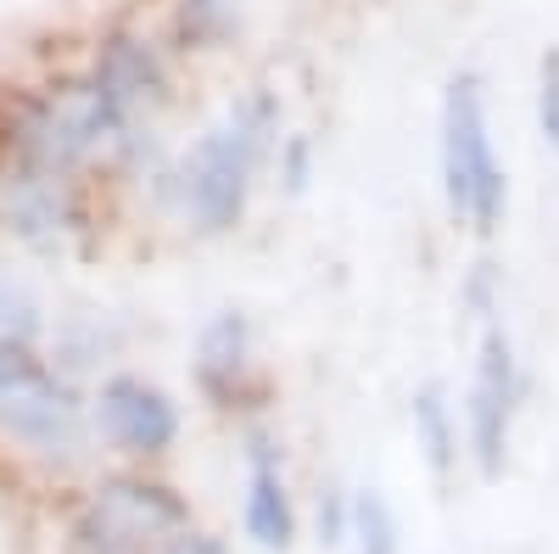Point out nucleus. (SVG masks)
<instances>
[{
	"label": "nucleus",
	"mask_w": 559,
	"mask_h": 554,
	"mask_svg": "<svg viewBox=\"0 0 559 554\" xmlns=\"http://www.w3.org/2000/svg\"><path fill=\"white\" fill-rule=\"evenodd\" d=\"M280 134H286L280 96L269 84H252L247 96H236L224 107V118H213L197 141L168 163L157 191L174 208V219L202 241L236 236L252 213L258 179L269 174Z\"/></svg>",
	"instance_id": "obj_1"
},
{
	"label": "nucleus",
	"mask_w": 559,
	"mask_h": 554,
	"mask_svg": "<svg viewBox=\"0 0 559 554\" xmlns=\"http://www.w3.org/2000/svg\"><path fill=\"white\" fill-rule=\"evenodd\" d=\"M437 168H442V202L453 224L471 236L492 241L509 213V174L492 146V118H487V84L476 68H459L442 84L437 107Z\"/></svg>",
	"instance_id": "obj_2"
},
{
	"label": "nucleus",
	"mask_w": 559,
	"mask_h": 554,
	"mask_svg": "<svg viewBox=\"0 0 559 554\" xmlns=\"http://www.w3.org/2000/svg\"><path fill=\"white\" fill-rule=\"evenodd\" d=\"M185 532H197L191 504L157 476H107L73 527L79 554H168Z\"/></svg>",
	"instance_id": "obj_3"
},
{
	"label": "nucleus",
	"mask_w": 559,
	"mask_h": 554,
	"mask_svg": "<svg viewBox=\"0 0 559 554\" xmlns=\"http://www.w3.org/2000/svg\"><path fill=\"white\" fill-rule=\"evenodd\" d=\"M526 403V369L515 358V337L492 314L481 319V342H476V376L471 398H464V448L481 482H498L509 465V443H515V421Z\"/></svg>",
	"instance_id": "obj_4"
},
{
	"label": "nucleus",
	"mask_w": 559,
	"mask_h": 554,
	"mask_svg": "<svg viewBox=\"0 0 559 554\" xmlns=\"http://www.w3.org/2000/svg\"><path fill=\"white\" fill-rule=\"evenodd\" d=\"M0 432H12L45 459L84 453V403L51 364L34 358V347H17L0 364Z\"/></svg>",
	"instance_id": "obj_5"
},
{
	"label": "nucleus",
	"mask_w": 559,
	"mask_h": 554,
	"mask_svg": "<svg viewBox=\"0 0 559 554\" xmlns=\"http://www.w3.org/2000/svg\"><path fill=\"white\" fill-rule=\"evenodd\" d=\"M96 79L102 96L134 123V129H152L168 107H174V62H168V45L146 28H107L96 57L84 68Z\"/></svg>",
	"instance_id": "obj_6"
},
{
	"label": "nucleus",
	"mask_w": 559,
	"mask_h": 554,
	"mask_svg": "<svg viewBox=\"0 0 559 554\" xmlns=\"http://www.w3.org/2000/svg\"><path fill=\"white\" fill-rule=\"evenodd\" d=\"M197 392L218 414H241L263 398V369H258V331L241 308H218L197 331V358H191Z\"/></svg>",
	"instance_id": "obj_7"
},
{
	"label": "nucleus",
	"mask_w": 559,
	"mask_h": 554,
	"mask_svg": "<svg viewBox=\"0 0 559 554\" xmlns=\"http://www.w3.org/2000/svg\"><path fill=\"white\" fill-rule=\"evenodd\" d=\"M96 426L129 459H163V453H174V443L185 432V414L146 376H107L96 392Z\"/></svg>",
	"instance_id": "obj_8"
},
{
	"label": "nucleus",
	"mask_w": 559,
	"mask_h": 554,
	"mask_svg": "<svg viewBox=\"0 0 559 554\" xmlns=\"http://www.w3.org/2000/svg\"><path fill=\"white\" fill-rule=\"evenodd\" d=\"M241 527L263 554H286L297 543V498L286 487V459L263 426H247V498Z\"/></svg>",
	"instance_id": "obj_9"
},
{
	"label": "nucleus",
	"mask_w": 559,
	"mask_h": 554,
	"mask_svg": "<svg viewBox=\"0 0 559 554\" xmlns=\"http://www.w3.org/2000/svg\"><path fill=\"white\" fill-rule=\"evenodd\" d=\"M408 426H414V448L426 453V471L437 482H453L459 459L471 448H464V426H459V409L448 403V387H437V381L419 387L408 403Z\"/></svg>",
	"instance_id": "obj_10"
},
{
	"label": "nucleus",
	"mask_w": 559,
	"mask_h": 554,
	"mask_svg": "<svg viewBox=\"0 0 559 554\" xmlns=\"http://www.w3.org/2000/svg\"><path fill=\"white\" fill-rule=\"evenodd\" d=\"M241 34V7L236 0H174L168 7V39L185 57H213L229 51Z\"/></svg>",
	"instance_id": "obj_11"
},
{
	"label": "nucleus",
	"mask_w": 559,
	"mask_h": 554,
	"mask_svg": "<svg viewBox=\"0 0 559 554\" xmlns=\"http://www.w3.org/2000/svg\"><path fill=\"white\" fill-rule=\"evenodd\" d=\"M269 174H274V185L286 197H308V185H313V174H319V146H313V134L308 129H286L274 141V157H269Z\"/></svg>",
	"instance_id": "obj_12"
},
{
	"label": "nucleus",
	"mask_w": 559,
	"mask_h": 554,
	"mask_svg": "<svg viewBox=\"0 0 559 554\" xmlns=\"http://www.w3.org/2000/svg\"><path fill=\"white\" fill-rule=\"evenodd\" d=\"M353 554H397V516L381 493H353Z\"/></svg>",
	"instance_id": "obj_13"
},
{
	"label": "nucleus",
	"mask_w": 559,
	"mask_h": 554,
	"mask_svg": "<svg viewBox=\"0 0 559 554\" xmlns=\"http://www.w3.org/2000/svg\"><path fill=\"white\" fill-rule=\"evenodd\" d=\"M537 134L548 152H559V45L537 57Z\"/></svg>",
	"instance_id": "obj_14"
},
{
	"label": "nucleus",
	"mask_w": 559,
	"mask_h": 554,
	"mask_svg": "<svg viewBox=\"0 0 559 554\" xmlns=\"http://www.w3.org/2000/svg\"><path fill=\"white\" fill-rule=\"evenodd\" d=\"M464 308H471L476 319H492L498 314V263L492 258H476L471 274H464Z\"/></svg>",
	"instance_id": "obj_15"
},
{
	"label": "nucleus",
	"mask_w": 559,
	"mask_h": 554,
	"mask_svg": "<svg viewBox=\"0 0 559 554\" xmlns=\"http://www.w3.org/2000/svg\"><path fill=\"white\" fill-rule=\"evenodd\" d=\"M34 337H39V314L0 281V342H28L34 347Z\"/></svg>",
	"instance_id": "obj_16"
},
{
	"label": "nucleus",
	"mask_w": 559,
	"mask_h": 554,
	"mask_svg": "<svg viewBox=\"0 0 559 554\" xmlns=\"http://www.w3.org/2000/svg\"><path fill=\"white\" fill-rule=\"evenodd\" d=\"M353 538V493L324 487L319 493V543H347Z\"/></svg>",
	"instance_id": "obj_17"
},
{
	"label": "nucleus",
	"mask_w": 559,
	"mask_h": 554,
	"mask_svg": "<svg viewBox=\"0 0 559 554\" xmlns=\"http://www.w3.org/2000/svg\"><path fill=\"white\" fill-rule=\"evenodd\" d=\"M168 554H229V549H224V538H213V532H202V527H197V532H185Z\"/></svg>",
	"instance_id": "obj_18"
}]
</instances>
